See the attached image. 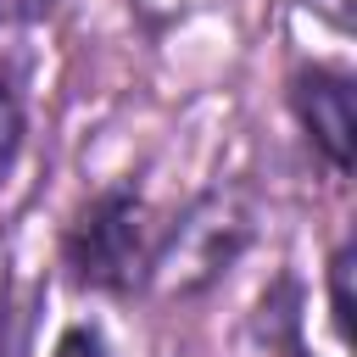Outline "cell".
<instances>
[{"instance_id": "7", "label": "cell", "mask_w": 357, "mask_h": 357, "mask_svg": "<svg viewBox=\"0 0 357 357\" xmlns=\"http://www.w3.org/2000/svg\"><path fill=\"white\" fill-rule=\"evenodd\" d=\"M50 0H0V22H28V17H39Z\"/></svg>"}, {"instance_id": "4", "label": "cell", "mask_w": 357, "mask_h": 357, "mask_svg": "<svg viewBox=\"0 0 357 357\" xmlns=\"http://www.w3.org/2000/svg\"><path fill=\"white\" fill-rule=\"evenodd\" d=\"M17 151H22V106H17V89L0 78V178L11 173Z\"/></svg>"}, {"instance_id": "1", "label": "cell", "mask_w": 357, "mask_h": 357, "mask_svg": "<svg viewBox=\"0 0 357 357\" xmlns=\"http://www.w3.org/2000/svg\"><path fill=\"white\" fill-rule=\"evenodd\" d=\"M251 223H257V206H251L245 190H234V184L206 190L167 234H156V251H151L145 279H156L162 296H190V290L212 284L245 251Z\"/></svg>"}, {"instance_id": "5", "label": "cell", "mask_w": 357, "mask_h": 357, "mask_svg": "<svg viewBox=\"0 0 357 357\" xmlns=\"http://www.w3.org/2000/svg\"><path fill=\"white\" fill-rule=\"evenodd\" d=\"M351 262H357V251H351V240L335 251V262H329V296H335V324H340V335H351Z\"/></svg>"}, {"instance_id": "2", "label": "cell", "mask_w": 357, "mask_h": 357, "mask_svg": "<svg viewBox=\"0 0 357 357\" xmlns=\"http://www.w3.org/2000/svg\"><path fill=\"white\" fill-rule=\"evenodd\" d=\"M151 251H156V223H151V206L134 184H117V190H100L78 223L67 229V268L78 284H95V290H134L151 268Z\"/></svg>"}, {"instance_id": "8", "label": "cell", "mask_w": 357, "mask_h": 357, "mask_svg": "<svg viewBox=\"0 0 357 357\" xmlns=\"http://www.w3.org/2000/svg\"><path fill=\"white\" fill-rule=\"evenodd\" d=\"M312 6H318V11H329V17L340 22V28L351 22V0H312Z\"/></svg>"}, {"instance_id": "3", "label": "cell", "mask_w": 357, "mask_h": 357, "mask_svg": "<svg viewBox=\"0 0 357 357\" xmlns=\"http://www.w3.org/2000/svg\"><path fill=\"white\" fill-rule=\"evenodd\" d=\"M290 106L307 128V139L335 162L351 167V145H357V106H351V78L335 67H307L290 84Z\"/></svg>"}, {"instance_id": "6", "label": "cell", "mask_w": 357, "mask_h": 357, "mask_svg": "<svg viewBox=\"0 0 357 357\" xmlns=\"http://www.w3.org/2000/svg\"><path fill=\"white\" fill-rule=\"evenodd\" d=\"M56 357H106V340L95 335V329H84V324H73L61 340H56Z\"/></svg>"}]
</instances>
